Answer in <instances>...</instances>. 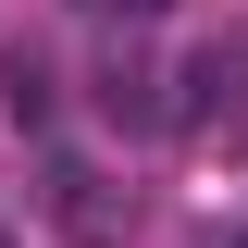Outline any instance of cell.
<instances>
[{
  "label": "cell",
  "instance_id": "obj_1",
  "mask_svg": "<svg viewBox=\"0 0 248 248\" xmlns=\"http://www.w3.org/2000/svg\"><path fill=\"white\" fill-rule=\"evenodd\" d=\"M75 13H124V25H149V13H161V0H75Z\"/></svg>",
  "mask_w": 248,
  "mask_h": 248
}]
</instances>
